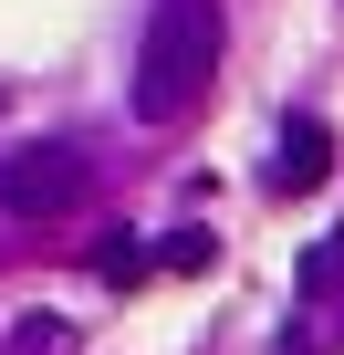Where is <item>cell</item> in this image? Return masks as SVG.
I'll return each instance as SVG.
<instances>
[{
    "mask_svg": "<svg viewBox=\"0 0 344 355\" xmlns=\"http://www.w3.org/2000/svg\"><path fill=\"white\" fill-rule=\"evenodd\" d=\"M219 84V0H156L136 42V125H178Z\"/></svg>",
    "mask_w": 344,
    "mask_h": 355,
    "instance_id": "obj_1",
    "label": "cell"
},
{
    "mask_svg": "<svg viewBox=\"0 0 344 355\" xmlns=\"http://www.w3.org/2000/svg\"><path fill=\"white\" fill-rule=\"evenodd\" d=\"M84 189H94V157L84 146H21V157H0V209L11 220H73L84 209Z\"/></svg>",
    "mask_w": 344,
    "mask_h": 355,
    "instance_id": "obj_2",
    "label": "cell"
},
{
    "mask_svg": "<svg viewBox=\"0 0 344 355\" xmlns=\"http://www.w3.org/2000/svg\"><path fill=\"white\" fill-rule=\"evenodd\" d=\"M323 178H334V125H323V115H282L271 189H282V199H302V189H323Z\"/></svg>",
    "mask_w": 344,
    "mask_h": 355,
    "instance_id": "obj_3",
    "label": "cell"
},
{
    "mask_svg": "<svg viewBox=\"0 0 344 355\" xmlns=\"http://www.w3.org/2000/svg\"><path fill=\"white\" fill-rule=\"evenodd\" d=\"M146 261H156V272H209V261H219V241H209V230H167Z\"/></svg>",
    "mask_w": 344,
    "mask_h": 355,
    "instance_id": "obj_4",
    "label": "cell"
},
{
    "mask_svg": "<svg viewBox=\"0 0 344 355\" xmlns=\"http://www.w3.org/2000/svg\"><path fill=\"white\" fill-rule=\"evenodd\" d=\"M292 282H302V303H323V293H334V282H344V230H334V241H313V251H302V272H292Z\"/></svg>",
    "mask_w": 344,
    "mask_h": 355,
    "instance_id": "obj_5",
    "label": "cell"
},
{
    "mask_svg": "<svg viewBox=\"0 0 344 355\" xmlns=\"http://www.w3.org/2000/svg\"><path fill=\"white\" fill-rule=\"evenodd\" d=\"M105 282H146V251H136V241H125V230H115V241H105Z\"/></svg>",
    "mask_w": 344,
    "mask_h": 355,
    "instance_id": "obj_6",
    "label": "cell"
}]
</instances>
